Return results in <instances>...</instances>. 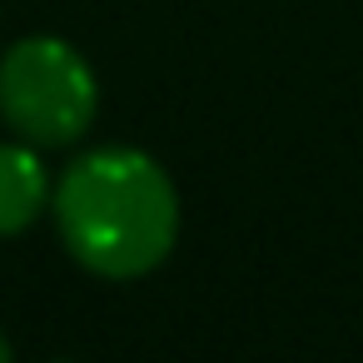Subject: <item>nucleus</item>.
Wrapping results in <instances>:
<instances>
[{"label": "nucleus", "instance_id": "f257e3e1", "mask_svg": "<svg viewBox=\"0 0 363 363\" xmlns=\"http://www.w3.org/2000/svg\"><path fill=\"white\" fill-rule=\"evenodd\" d=\"M50 209L70 259L115 284L155 274L179 239V189L135 145L85 150L55 179Z\"/></svg>", "mask_w": 363, "mask_h": 363}, {"label": "nucleus", "instance_id": "f03ea898", "mask_svg": "<svg viewBox=\"0 0 363 363\" xmlns=\"http://www.w3.org/2000/svg\"><path fill=\"white\" fill-rule=\"evenodd\" d=\"M100 110L90 60L60 35H26L0 55V120L35 150L75 145Z\"/></svg>", "mask_w": 363, "mask_h": 363}, {"label": "nucleus", "instance_id": "7ed1b4c3", "mask_svg": "<svg viewBox=\"0 0 363 363\" xmlns=\"http://www.w3.org/2000/svg\"><path fill=\"white\" fill-rule=\"evenodd\" d=\"M50 174L35 155V145L26 140H6L0 145V239H16L26 234L45 204H50Z\"/></svg>", "mask_w": 363, "mask_h": 363}, {"label": "nucleus", "instance_id": "20e7f679", "mask_svg": "<svg viewBox=\"0 0 363 363\" xmlns=\"http://www.w3.org/2000/svg\"><path fill=\"white\" fill-rule=\"evenodd\" d=\"M11 358V343H6V333H0V363H6Z\"/></svg>", "mask_w": 363, "mask_h": 363}]
</instances>
